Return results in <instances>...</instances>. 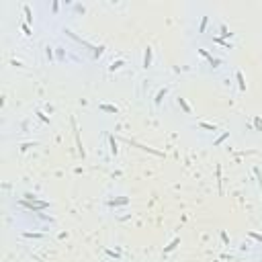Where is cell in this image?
I'll return each mask as SVG.
<instances>
[{
    "label": "cell",
    "instance_id": "1",
    "mask_svg": "<svg viewBox=\"0 0 262 262\" xmlns=\"http://www.w3.org/2000/svg\"><path fill=\"white\" fill-rule=\"evenodd\" d=\"M178 244H180V237H174L172 242H170V244H168V246L164 248V254H168V252H172V250H174V248H176V246H178Z\"/></svg>",
    "mask_w": 262,
    "mask_h": 262
},
{
    "label": "cell",
    "instance_id": "18",
    "mask_svg": "<svg viewBox=\"0 0 262 262\" xmlns=\"http://www.w3.org/2000/svg\"><path fill=\"white\" fill-rule=\"evenodd\" d=\"M221 240H223V244H228V233L225 232H221Z\"/></svg>",
    "mask_w": 262,
    "mask_h": 262
},
{
    "label": "cell",
    "instance_id": "11",
    "mask_svg": "<svg viewBox=\"0 0 262 262\" xmlns=\"http://www.w3.org/2000/svg\"><path fill=\"white\" fill-rule=\"evenodd\" d=\"M229 137V131H225V133H223L221 135V137H217V139H215V145H219V144H223V141H225V139H228Z\"/></svg>",
    "mask_w": 262,
    "mask_h": 262
},
{
    "label": "cell",
    "instance_id": "3",
    "mask_svg": "<svg viewBox=\"0 0 262 262\" xmlns=\"http://www.w3.org/2000/svg\"><path fill=\"white\" fill-rule=\"evenodd\" d=\"M199 53L203 55V57H205V59H209V64H211V66H217V64H219V59H213V57H211V55H209V53H207V49H199Z\"/></svg>",
    "mask_w": 262,
    "mask_h": 262
},
{
    "label": "cell",
    "instance_id": "6",
    "mask_svg": "<svg viewBox=\"0 0 262 262\" xmlns=\"http://www.w3.org/2000/svg\"><path fill=\"white\" fill-rule=\"evenodd\" d=\"M236 78H237V82H240V90L244 92V90H246V80H244V74H242V72H237Z\"/></svg>",
    "mask_w": 262,
    "mask_h": 262
},
{
    "label": "cell",
    "instance_id": "9",
    "mask_svg": "<svg viewBox=\"0 0 262 262\" xmlns=\"http://www.w3.org/2000/svg\"><path fill=\"white\" fill-rule=\"evenodd\" d=\"M100 111H107V113H117V107H113V104H100Z\"/></svg>",
    "mask_w": 262,
    "mask_h": 262
},
{
    "label": "cell",
    "instance_id": "2",
    "mask_svg": "<svg viewBox=\"0 0 262 262\" xmlns=\"http://www.w3.org/2000/svg\"><path fill=\"white\" fill-rule=\"evenodd\" d=\"M127 203H129L127 197H121V199H113V201H109L111 207H117V205H127Z\"/></svg>",
    "mask_w": 262,
    "mask_h": 262
},
{
    "label": "cell",
    "instance_id": "5",
    "mask_svg": "<svg viewBox=\"0 0 262 262\" xmlns=\"http://www.w3.org/2000/svg\"><path fill=\"white\" fill-rule=\"evenodd\" d=\"M149 64H152V49H145V55H144V68H149Z\"/></svg>",
    "mask_w": 262,
    "mask_h": 262
},
{
    "label": "cell",
    "instance_id": "10",
    "mask_svg": "<svg viewBox=\"0 0 262 262\" xmlns=\"http://www.w3.org/2000/svg\"><path fill=\"white\" fill-rule=\"evenodd\" d=\"M199 127H203V129H207V131H213V133H215V131H217V127H215V125H209V123H203V121H201V123H199Z\"/></svg>",
    "mask_w": 262,
    "mask_h": 262
},
{
    "label": "cell",
    "instance_id": "19",
    "mask_svg": "<svg viewBox=\"0 0 262 262\" xmlns=\"http://www.w3.org/2000/svg\"><path fill=\"white\" fill-rule=\"evenodd\" d=\"M27 237H41V233H25Z\"/></svg>",
    "mask_w": 262,
    "mask_h": 262
},
{
    "label": "cell",
    "instance_id": "7",
    "mask_svg": "<svg viewBox=\"0 0 262 262\" xmlns=\"http://www.w3.org/2000/svg\"><path fill=\"white\" fill-rule=\"evenodd\" d=\"M109 144H111V154H113V156H117L119 148H117V141H115V137H113V135L109 137Z\"/></svg>",
    "mask_w": 262,
    "mask_h": 262
},
{
    "label": "cell",
    "instance_id": "13",
    "mask_svg": "<svg viewBox=\"0 0 262 262\" xmlns=\"http://www.w3.org/2000/svg\"><path fill=\"white\" fill-rule=\"evenodd\" d=\"M207 16H203V21H201V27H199V33H203V31H205V27H207Z\"/></svg>",
    "mask_w": 262,
    "mask_h": 262
},
{
    "label": "cell",
    "instance_id": "14",
    "mask_svg": "<svg viewBox=\"0 0 262 262\" xmlns=\"http://www.w3.org/2000/svg\"><path fill=\"white\" fill-rule=\"evenodd\" d=\"M23 10H25V15H27V21L31 23V21H33V16H31V8H29V6H23Z\"/></svg>",
    "mask_w": 262,
    "mask_h": 262
},
{
    "label": "cell",
    "instance_id": "12",
    "mask_svg": "<svg viewBox=\"0 0 262 262\" xmlns=\"http://www.w3.org/2000/svg\"><path fill=\"white\" fill-rule=\"evenodd\" d=\"M164 96H166V88H162V90L158 92V96H156V104H160V103H162V99H164Z\"/></svg>",
    "mask_w": 262,
    "mask_h": 262
},
{
    "label": "cell",
    "instance_id": "16",
    "mask_svg": "<svg viewBox=\"0 0 262 262\" xmlns=\"http://www.w3.org/2000/svg\"><path fill=\"white\" fill-rule=\"evenodd\" d=\"M121 66H123V62H115V64L111 66V70H117V68H121Z\"/></svg>",
    "mask_w": 262,
    "mask_h": 262
},
{
    "label": "cell",
    "instance_id": "17",
    "mask_svg": "<svg viewBox=\"0 0 262 262\" xmlns=\"http://www.w3.org/2000/svg\"><path fill=\"white\" fill-rule=\"evenodd\" d=\"M254 123H256V127L262 131V119H254Z\"/></svg>",
    "mask_w": 262,
    "mask_h": 262
},
{
    "label": "cell",
    "instance_id": "8",
    "mask_svg": "<svg viewBox=\"0 0 262 262\" xmlns=\"http://www.w3.org/2000/svg\"><path fill=\"white\" fill-rule=\"evenodd\" d=\"M178 104L182 107V111H184V113H186V115H191V107H188V104H186V100H184V99H180V96H178Z\"/></svg>",
    "mask_w": 262,
    "mask_h": 262
},
{
    "label": "cell",
    "instance_id": "4",
    "mask_svg": "<svg viewBox=\"0 0 262 262\" xmlns=\"http://www.w3.org/2000/svg\"><path fill=\"white\" fill-rule=\"evenodd\" d=\"M129 144H133L135 148L144 149V152H149V154H154V156H162V154H160V152H156V149H152V148H145V145H141V144H135V141H129Z\"/></svg>",
    "mask_w": 262,
    "mask_h": 262
},
{
    "label": "cell",
    "instance_id": "15",
    "mask_svg": "<svg viewBox=\"0 0 262 262\" xmlns=\"http://www.w3.org/2000/svg\"><path fill=\"white\" fill-rule=\"evenodd\" d=\"M248 236H250V237H254L256 242H262V236H258V233H254V232H250V233H248Z\"/></svg>",
    "mask_w": 262,
    "mask_h": 262
}]
</instances>
